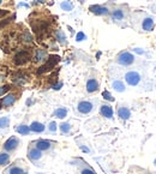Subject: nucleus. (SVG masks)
I'll return each instance as SVG.
<instances>
[{"label": "nucleus", "instance_id": "f257e3e1", "mask_svg": "<svg viewBox=\"0 0 156 174\" xmlns=\"http://www.w3.org/2000/svg\"><path fill=\"white\" fill-rule=\"evenodd\" d=\"M59 61H60V56H59V55H48L47 61H46L45 64L37 70V73L41 75V73H45V72H47V71L52 70Z\"/></svg>", "mask_w": 156, "mask_h": 174}, {"label": "nucleus", "instance_id": "f03ea898", "mask_svg": "<svg viewBox=\"0 0 156 174\" xmlns=\"http://www.w3.org/2000/svg\"><path fill=\"white\" fill-rule=\"evenodd\" d=\"M117 61H118V64H120L123 66H130L134 63V55L132 53H130V52L125 51V52H121L120 54L118 55Z\"/></svg>", "mask_w": 156, "mask_h": 174}, {"label": "nucleus", "instance_id": "7ed1b4c3", "mask_svg": "<svg viewBox=\"0 0 156 174\" xmlns=\"http://www.w3.org/2000/svg\"><path fill=\"white\" fill-rule=\"evenodd\" d=\"M19 138L18 137H16V136H12L10 137L7 141L4 143V145H2V148H4V151H7V152H11V151H14L18 147H19Z\"/></svg>", "mask_w": 156, "mask_h": 174}, {"label": "nucleus", "instance_id": "20e7f679", "mask_svg": "<svg viewBox=\"0 0 156 174\" xmlns=\"http://www.w3.org/2000/svg\"><path fill=\"white\" fill-rule=\"evenodd\" d=\"M75 163H76V166L79 168V174H96V172L83 159H76Z\"/></svg>", "mask_w": 156, "mask_h": 174}, {"label": "nucleus", "instance_id": "39448f33", "mask_svg": "<svg viewBox=\"0 0 156 174\" xmlns=\"http://www.w3.org/2000/svg\"><path fill=\"white\" fill-rule=\"evenodd\" d=\"M125 81L131 87H136L138 85V83L141 82V75L137 71H129L125 75Z\"/></svg>", "mask_w": 156, "mask_h": 174}, {"label": "nucleus", "instance_id": "423d86ee", "mask_svg": "<svg viewBox=\"0 0 156 174\" xmlns=\"http://www.w3.org/2000/svg\"><path fill=\"white\" fill-rule=\"evenodd\" d=\"M4 174H28V172L24 169L23 166L18 164V161H16L4 171Z\"/></svg>", "mask_w": 156, "mask_h": 174}, {"label": "nucleus", "instance_id": "0eeeda50", "mask_svg": "<svg viewBox=\"0 0 156 174\" xmlns=\"http://www.w3.org/2000/svg\"><path fill=\"white\" fill-rule=\"evenodd\" d=\"M77 110L80 114H89L94 110V103L90 101H80L77 106Z\"/></svg>", "mask_w": 156, "mask_h": 174}, {"label": "nucleus", "instance_id": "6e6552de", "mask_svg": "<svg viewBox=\"0 0 156 174\" xmlns=\"http://www.w3.org/2000/svg\"><path fill=\"white\" fill-rule=\"evenodd\" d=\"M30 60V53L28 51H21L14 55V64L16 65H24Z\"/></svg>", "mask_w": 156, "mask_h": 174}, {"label": "nucleus", "instance_id": "1a4fd4ad", "mask_svg": "<svg viewBox=\"0 0 156 174\" xmlns=\"http://www.w3.org/2000/svg\"><path fill=\"white\" fill-rule=\"evenodd\" d=\"M28 159L33 163L37 162V161H40L42 159V151L39 150L36 147H30L28 149Z\"/></svg>", "mask_w": 156, "mask_h": 174}, {"label": "nucleus", "instance_id": "9d476101", "mask_svg": "<svg viewBox=\"0 0 156 174\" xmlns=\"http://www.w3.org/2000/svg\"><path fill=\"white\" fill-rule=\"evenodd\" d=\"M34 144H35V147H36L39 150H41V151H48V150H51L52 147H53L52 142L47 141V139H39V141L35 142Z\"/></svg>", "mask_w": 156, "mask_h": 174}, {"label": "nucleus", "instance_id": "9b49d317", "mask_svg": "<svg viewBox=\"0 0 156 174\" xmlns=\"http://www.w3.org/2000/svg\"><path fill=\"white\" fill-rule=\"evenodd\" d=\"M16 100H17V96H16L13 93H10V94L5 95L4 97L1 98V105H2V107L9 108V107H11V106L14 105Z\"/></svg>", "mask_w": 156, "mask_h": 174}, {"label": "nucleus", "instance_id": "f8f14e48", "mask_svg": "<svg viewBox=\"0 0 156 174\" xmlns=\"http://www.w3.org/2000/svg\"><path fill=\"white\" fill-rule=\"evenodd\" d=\"M90 12H92L94 14L97 16H107L109 14V10L106 6H101V5H91L89 7Z\"/></svg>", "mask_w": 156, "mask_h": 174}, {"label": "nucleus", "instance_id": "ddd939ff", "mask_svg": "<svg viewBox=\"0 0 156 174\" xmlns=\"http://www.w3.org/2000/svg\"><path fill=\"white\" fill-rule=\"evenodd\" d=\"M100 114L103 117V118H106V119H112L113 118V114H114V112H113V108H112V106L109 105H101L100 107Z\"/></svg>", "mask_w": 156, "mask_h": 174}, {"label": "nucleus", "instance_id": "4468645a", "mask_svg": "<svg viewBox=\"0 0 156 174\" xmlns=\"http://www.w3.org/2000/svg\"><path fill=\"white\" fill-rule=\"evenodd\" d=\"M48 58V53L46 49H42V48H39L35 51V55H34V61L35 63H42L47 60Z\"/></svg>", "mask_w": 156, "mask_h": 174}, {"label": "nucleus", "instance_id": "2eb2a0df", "mask_svg": "<svg viewBox=\"0 0 156 174\" xmlns=\"http://www.w3.org/2000/svg\"><path fill=\"white\" fill-rule=\"evenodd\" d=\"M99 82H97V79H95V78H90L88 79V82H87V91L89 93V94H92V93H95V91H97L99 90Z\"/></svg>", "mask_w": 156, "mask_h": 174}, {"label": "nucleus", "instance_id": "dca6fc26", "mask_svg": "<svg viewBox=\"0 0 156 174\" xmlns=\"http://www.w3.org/2000/svg\"><path fill=\"white\" fill-rule=\"evenodd\" d=\"M29 129H30V132H34V133H42L46 130V126L40 121H33Z\"/></svg>", "mask_w": 156, "mask_h": 174}, {"label": "nucleus", "instance_id": "f3484780", "mask_svg": "<svg viewBox=\"0 0 156 174\" xmlns=\"http://www.w3.org/2000/svg\"><path fill=\"white\" fill-rule=\"evenodd\" d=\"M118 117L121 120H127L131 117V110L127 107H119L118 108Z\"/></svg>", "mask_w": 156, "mask_h": 174}, {"label": "nucleus", "instance_id": "a211bd4d", "mask_svg": "<svg viewBox=\"0 0 156 174\" xmlns=\"http://www.w3.org/2000/svg\"><path fill=\"white\" fill-rule=\"evenodd\" d=\"M11 161V155L7 151L0 152V168L1 167H6Z\"/></svg>", "mask_w": 156, "mask_h": 174}, {"label": "nucleus", "instance_id": "6ab92c4d", "mask_svg": "<svg viewBox=\"0 0 156 174\" xmlns=\"http://www.w3.org/2000/svg\"><path fill=\"white\" fill-rule=\"evenodd\" d=\"M142 28L145 31H151L154 29V19L151 17H146L142 23Z\"/></svg>", "mask_w": 156, "mask_h": 174}, {"label": "nucleus", "instance_id": "aec40b11", "mask_svg": "<svg viewBox=\"0 0 156 174\" xmlns=\"http://www.w3.org/2000/svg\"><path fill=\"white\" fill-rule=\"evenodd\" d=\"M67 108L65 107H59V108H56L54 110V113H53V117H55L58 119H64V118H66L67 117Z\"/></svg>", "mask_w": 156, "mask_h": 174}, {"label": "nucleus", "instance_id": "412c9836", "mask_svg": "<svg viewBox=\"0 0 156 174\" xmlns=\"http://www.w3.org/2000/svg\"><path fill=\"white\" fill-rule=\"evenodd\" d=\"M55 39H56V41L60 44H63V46H65V44H67L66 35H65V33H64L63 30H60V29H58L55 31Z\"/></svg>", "mask_w": 156, "mask_h": 174}, {"label": "nucleus", "instance_id": "4be33fe9", "mask_svg": "<svg viewBox=\"0 0 156 174\" xmlns=\"http://www.w3.org/2000/svg\"><path fill=\"white\" fill-rule=\"evenodd\" d=\"M112 88L115 90V91H118V93H124L125 91V84H124L121 81H114L113 83H112Z\"/></svg>", "mask_w": 156, "mask_h": 174}, {"label": "nucleus", "instance_id": "5701e85b", "mask_svg": "<svg viewBox=\"0 0 156 174\" xmlns=\"http://www.w3.org/2000/svg\"><path fill=\"white\" fill-rule=\"evenodd\" d=\"M16 130H17V132H18L19 135H22V136H28V135L30 133V129H29V126H28V125H24V124L18 125Z\"/></svg>", "mask_w": 156, "mask_h": 174}, {"label": "nucleus", "instance_id": "b1692460", "mask_svg": "<svg viewBox=\"0 0 156 174\" xmlns=\"http://www.w3.org/2000/svg\"><path fill=\"white\" fill-rule=\"evenodd\" d=\"M60 7H61L63 11L70 12L73 10V4H72L70 0H65V1H63V2L60 4Z\"/></svg>", "mask_w": 156, "mask_h": 174}, {"label": "nucleus", "instance_id": "393cba45", "mask_svg": "<svg viewBox=\"0 0 156 174\" xmlns=\"http://www.w3.org/2000/svg\"><path fill=\"white\" fill-rule=\"evenodd\" d=\"M59 129H60V132L63 133V135H67V133H70V131H71V124L70 122H61L60 125H59Z\"/></svg>", "mask_w": 156, "mask_h": 174}, {"label": "nucleus", "instance_id": "a878e982", "mask_svg": "<svg viewBox=\"0 0 156 174\" xmlns=\"http://www.w3.org/2000/svg\"><path fill=\"white\" fill-rule=\"evenodd\" d=\"M21 40H22L24 44H31V42L34 41L31 34L29 33L28 30H25V31L22 34V36H21Z\"/></svg>", "mask_w": 156, "mask_h": 174}, {"label": "nucleus", "instance_id": "bb28decb", "mask_svg": "<svg viewBox=\"0 0 156 174\" xmlns=\"http://www.w3.org/2000/svg\"><path fill=\"white\" fill-rule=\"evenodd\" d=\"M124 11L123 10H120V9H118V10H114L113 13H112V18L114 19V21H121L124 18Z\"/></svg>", "mask_w": 156, "mask_h": 174}, {"label": "nucleus", "instance_id": "cd10ccee", "mask_svg": "<svg viewBox=\"0 0 156 174\" xmlns=\"http://www.w3.org/2000/svg\"><path fill=\"white\" fill-rule=\"evenodd\" d=\"M10 126V118L9 117H2L0 118V129L1 130H5Z\"/></svg>", "mask_w": 156, "mask_h": 174}, {"label": "nucleus", "instance_id": "c85d7f7f", "mask_svg": "<svg viewBox=\"0 0 156 174\" xmlns=\"http://www.w3.org/2000/svg\"><path fill=\"white\" fill-rule=\"evenodd\" d=\"M13 82H16L17 84H24L25 83V76H23L22 73H16L13 76Z\"/></svg>", "mask_w": 156, "mask_h": 174}, {"label": "nucleus", "instance_id": "c756f323", "mask_svg": "<svg viewBox=\"0 0 156 174\" xmlns=\"http://www.w3.org/2000/svg\"><path fill=\"white\" fill-rule=\"evenodd\" d=\"M102 97L105 98V100H107V101H109V102H114L113 95H112L109 91H107V90H105V91L102 93Z\"/></svg>", "mask_w": 156, "mask_h": 174}, {"label": "nucleus", "instance_id": "7c9ffc66", "mask_svg": "<svg viewBox=\"0 0 156 174\" xmlns=\"http://www.w3.org/2000/svg\"><path fill=\"white\" fill-rule=\"evenodd\" d=\"M87 40V35L83 33V31H78L76 35V41L77 42H82V41H85Z\"/></svg>", "mask_w": 156, "mask_h": 174}, {"label": "nucleus", "instance_id": "2f4dec72", "mask_svg": "<svg viewBox=\"0 0 156 174\" xmlns=\"http://www.w3.org/2000/svg\"><path fill=\"white\" fill-rule=\"evenodd\" d=\"M56 129H58V125H56L55 121H51V122L48 124V131H49L51 133H55Z\"/></svg>", "mask_w": 156, "mask_h": 174}, {"label": "nucleus", "instance_id": "473e14b6", "mask_svg": "<svg viewBox=\"0 0 156 174\" xmlns=\"http://www.w3.org/2000/svg\"><path fill=\"white\" fill-rule=\"evenodd\" d=\"M10 90V87L9 85H4V87H0V96H2L6 91H9Z\"/></svg>", "mask_w": 156, "mask_h": 174}, {"label": "nucleus", "instance_id": "72a5a7b5", "mask_svg": "<svg viewBox=\"0 0 156 174\" xmlns=\"http://www.w3.org/2000/svg\"><path fill=\"white\" fill-rule=\"evenodd\" d=\"M63 85H64V83H63V82H59V83H56V84L53 85V89H54V90H59Z\"/></svg>", "mask_w": 156, "mask_h": 174}, {"label": "nucleus", "instance_id": "f704fd0d", "mask_svg": "<svg viewBox=\"0 0 156 174\" xmlns=\"http://www.w3.org/2000/svg\"><path fill=\"white\" fill-rule=\"evenodd\" d=\"M10 12L7 11V10H0V18L1 17H5V16H7Z\"/></svg>", "mask_w": 156, "mask_h": 174}, {"label": "nucleus", "instance_id": "c9c22d12", "mask_svg": "<svg viewBox=\"0 0 156 174\" xmlns=\"http://www.w3.org/2000/svg\"><path fill=\"white\" fill-rule=\"evenodd\" d=\"M133 52H136V53H138V54H143V53H144V52H143V51H142L141 48H134V49H133Z\"/></svg>", "mask_w": 156, "mask_h": 174}, {"label": "nucleus", "instance_id": "e433bc0d", "mask_svg": "<svg viewBox=\"0 0 156 174\" xmlns=\"http://www.w3.org/2000/svg\"><path fill=\"white\" fill-rule=\"evenodd\" d=\"M21 6H25V7H29V5H28V4H25V2H22V4H19V5H18V7H21Z\"/></svg>", "mask_w": 156, "mask_h": 174}, {"label": "nucleus", "instance_id": "4c0bfd02", "mask_svg": "<svg viewBox=\"0 0 156 174\" xmlns=\"http://www.w3.org/2000/svg\"><path fill=\"white\" fill-rule=\"evenodd\" d=\"M36 1H39V2H45V0H36Z\"/></svg>", "mask_w": 156, "mask_h": 174}, {"label": "nucleus", "instance_id": "58836bf2", "mask_svg": "<svg viewBox=\"0 0 156 174\" xmlns=\"http://www.w3.org/2000/svg\"><path fill=\"white\" fill-rule=\"evenodd\" d=\"M1 108H2V105H1V100H0V110H1Z\"/></svg>", "mask_w": 156, "mask_h": 174}, {"label": "nucleus", "instance_id": "ea45409f", "mask_svg": "<svg viewBox=\"0 0 156 174\" xmlns=\"http://www.w3.org/2000/svg\"><path fill=\"white\" fill-rule=\"evenodd\" d=\"M1 81H2V76H0V82H1Z\"/></svg>", "mask_w": 156, "mask_h": 174}, {"label": "nucleus", "instance_id": "a19ab883", "mask_svg": "<svg viewBox=\"0 0 156 174\" xmlns=\"http://www.w3.org/2000/svg\"><path fill=\"white\" fill-rule=\"evenodd\" d=\"M154 164H155V166H156V159H155V161H154Z\"/></svg>", "mask_w": 156, "mask_h": 174}, {"label": "nucleus", "instance_id": "79ce46f5", "mask_svg": "<svg viewBox=\"0 0 156 174\" xmlns=\"http://www.w3.org/2000/svg\"><path fill=\"white\" fill-rule=\"evenodd\" d=\"M1 4H2V0H0V5H1Z\"/></svg>", "mask_w": 156, "mask_h": 174}, {"label": "nucleus", "instance_id": "37998d69", "mask_svg": "<svg viewBox=\"0 0 156 174\" xmlns=\"http://www.w3.org/2000/svg\"><path fill=\"white\" fill-rule=\"evenodd\" d=\"M25 1H27V0H25Z\"/></svg>", "mask_w": 156, "mask_h": 174}]
</instances>
